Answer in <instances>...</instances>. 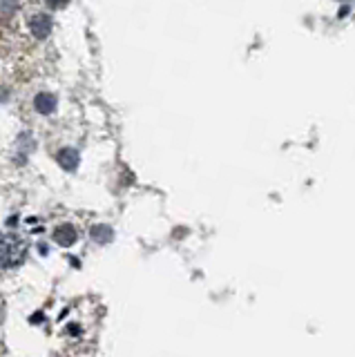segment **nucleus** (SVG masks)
Segmentation results:
<instances>
[{
    "mask_svg": "<svg viewBox=\"0 0 355 357\" xmlns=\"http://www.w3.org/2000/svg\"><path fill=\"white\" fill-rule=\"evenodd\" d=\"M27 255V243L16 232H0V271L16 268Z\"/></svg>",
    "mask_w": 355,
    "mask_h": 357,
    "instance_id": "obj_1",
    "label": "nucleus"
},
{
    "mask_svg": "<svg viewBox=\"0 0 355 357\" xmlns=\"http://www.w3.org/2000/svg\"><path fill=\"white\" fill-rule=\"evenodd\" d=\"M29 29L36 38H47L52 31V20L47 14H34L29 18Z\"/></svg>",
    "mask_w": 355,
    "mask_h": 357,
    "instance_id": "obj_2",
    "label": "nucleus"
},
{
    "mask_svg": "<svg viewBox=\"0 0 355 357\" xmlns=\"http://www.w3.org/2000/svg\"><path fill=\"white\" fill-rule=\"evenodd\" d=\"M34 105H36V109L40 112V114H52L54 109H56V98H54L52 94H38L36 98H34Z\"/></svg>",
    "mask_w": 355,
    "mask_h": 357,
    "instance_id": "obj_3",
    "label": "nucleus"
},
{
    "mask_svg": "<svg viewBox=\"0 0 355 357\" xmlns=\"http://www.w3.org/2000/svg\"><path fill=\"white\" fill-rule=\"evenodd\" d=\"M54 239H56V243L68 248V245H72L76 241V230L72 226H61L56 232H54Z\"/></svg>",
    "mask_w": 355,
    "mask_h": 357,
    "instance_id": "obj_4",
    "label": "nucleus"
},
{
    "mask_svg": "<svg viewBox=\"0 0 355 357\" xmlns=\"http://www.w3.org/2000/svg\"><path fill=\"white\" fill-rule=\"evenodd\" d=\"M59 161H61V165L65 167V170H76V165H79V152L72 150V148L63 150L59 154Z\"/></svg>",
    "mask_w": 355,
    "mask_h": 357,
    "instance_id": "obj_5",
    "label": "nucleus"
},
{
    "mask_svg": "<svg viewBox=\"0 0 355 357\" xmlns=\"http://www.w3.org/2000/svg\"><path fill=\"white\" fill-rule=\"evenodd\" d=\"M92 237L98 243H109V241H112V230H109L107 226H94L92 228Z\"/></svg>",
    "mask_w": 355,
    "mask_h": 357,
    "instance_id": "obj_6",
    "label": "nucleus"
}]
</instances>
